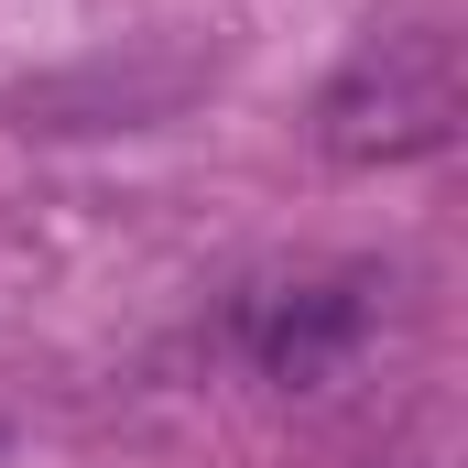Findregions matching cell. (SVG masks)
Masks as SVG:
<instances>
[{
	"label": "cell",
	"instance_id": "2",
	"mask_svg": "<svg viewBox=\"0 0 468 468\" xmlns=\"http://www.w3.org/2000/svg\"><path fill=\"white\" fill-rule=\"evenodd\" d=\"M359 327H370V294H359V283H294V294L261 316V370L294 381V392H316V381L359 349Z\"/></svg>",
	"mask_w": 468,
	"mask_h": 468
},
{
	"label": "cell",
	"instance_id": "1",
	"mask_svg": "<svg viewBox=\"0 0 468 468\" xmlns=\"http://www.w3.org/2000/svg\"><path fill=\"white\" fill-rule=\"evenodd\" d=\"M316 131H327L338 164H414V153L458 142V33L447 22L370 33L349 66H338Z\"/></svg>",
	"mask_w": 468,
	"mask_h": 468
}]
</instances>
